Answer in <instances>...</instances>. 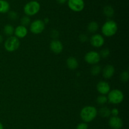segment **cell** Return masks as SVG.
I'll list each match as a JSON object with an SVG mask.
<instances>
[{
    "label": "cell",
    "mask_w": 129,
    "mask_h": 129,
    "mask_svg": "<svg viewBox=\"0 0 129 129\" xmlns=\"http://www.w3.org/2000/svg\"><path fill=\"white\" fill-rule=\"evenodd\" d=\"M98 115V110L93 106H86L82 108L80 112V117L83 122L89 123L95 119Z\"/></svg>",
    "instance_id": "1"
},
{
    "label": "cell",
    "mask_w": 129,
    "mask_h": 129,
    "mask_svg": "<svg viewBox=\"0 0 129 129\" xmlns=\"http://www.w3.org/2000/svg\"><path fill=\"white\" fill-rule=\"evenodd\" d=\"M118 30V25L115 21L109 20L106 21L102 27V32L104 36L111 37L116 34Z\"/></svg>",
    "instance_id": "2"
},
{
    "label": "cell",
    "mask_w": 129,
    "mask_h": 129,
    "mask_svg": "<svg viewBox=\"0 0 129 129\" xmlns=\"http://www.w3.org/2000/svg\"><path fill=\"white\" fill-rule=\"evenodd\" d=\"M108 102L112 104L117 105L122 103L124 99L123 92L118 89H114L110 91L107 95Z\"/></svg>",
    "instance_id": "3"
},
{
    "label": "cell",
    "mask_w": 129,
    "mask_h": 129,
    "mask_svg": "<svg viewBox=\"0 0 129 129\" xmlns=\"http://www.w3.org/2000/svg\"><path fill=\"white\" fill-rule=\"evenodd\" d=\"M40 10V5L37 1L33 0L25 4L23 7V11L28 16L35 15Z\"/></svg>",
    "instance_id": "4"
},
{
    "label": "cell",
    "mask_w": 129,
    "mask_h": 129,
    "mask_svg": "<svg viewBox=\"0 0 129 129\" xmlns=\"http://www.w3.org/2000/svg\"><path fill=\"white\" fill-rule=\"evenodd\" d=\"M20 42L18 38L15 36L9 37L5 42L4 46L6 51L12 52L16 51L20 47Z\"/></svg>",
    "instance_id": "5"
},
{
    "label": "cell",
    "mask_w": 129,
    "mask_h": 129,
    "mask_svg": "<svg viewBox=\"0 0 129 129\" xmlns=\"http://www.w3.org/2000/svg\"><path fill=\"white\" fill-rule=\"evenodd\" d=\"M45 24L42 20H35L30 25V30L32 34L38 35L44 31L45 30Z\"/></svg>",
    "instance_id": "6"
},
{
    "label": "cell",
    "mask_w": 129,
    "mask_h": 129,
    "mask_svg": "<svg viewBox=\"0 0 129 129\" xmlns=\"http://www.w3.org/2000/svg\"><path fill=\"white\" fill-rule=\"evenodd\" d=\"M84 60L88 64L91 65H96L100 61L101 57L98 52L89 51L84 55Z\"/></svg>",
    "instance_id": "7"
},
{
    "label": "cell",
    "mask_w": 129,
    "mask_h": 129,
    "mask_svg": "<svg viewBox=\"0 0 129 129\" xmlns=\"http://www.w3.org/2000/svg\"><path fill=\"white\" fill-rule=\"evenodd\" d=\"M67 3L69 8L74 12L83 11L85 6L84 0H68Z\"/></svg>",
    "instance_id": "8"
},
{
    "label": "cell",
    "mask_w": 129,
    "mask_h": 129,
    "mask_svg": "<svg viewBox=\"0 0 129 129\" xmlns=\"http://www.w3.org/2000/svg\"><path fill=\"white\" fill-rule=\"evenodd\" d=\"M89 41H90L91 45L96 48L102 47L105 44V39L103 36L98 34H96L92 35Z\"/></svg>",
    "instance_id": "9"
},
{
    "label": "cell",
    "mask_w": 129,
    "mask_h": 129,
    "mask_svg": "<svg viewBox=\"0 0 129 129\" xmlns=\"http://www.w3.org/2000/svg\"><path fill=\"white\" fill-rule=\"evenodd\" d=\"M109 126L112 129H121L123 127V120L118 116H112L108 121Z\"/></svg>",
    "instance_id": "10"
},
{
    "label": "cell",
    "mask_w": 129,
    "mask_h": 129,
    "mask_svg": "<svg viewBox=\"0 0 129 129\" xmlns=\"http://www.w3.org/2000/svg\"><path fill=\"white\" fill-rule=\"evenodd\" d=\"M64 46L60 40L55 39L52 40L50 43V49L55 54H59L62 52Z\"/></svg>",
    "instance_id": "11"
},
{
    "label": "cell",
    "mask_w": 129,
    "mask_h": 129,
    "mask_svg": "<svg viewBox=\"0 0 129 129\" xmlns=\"http://www.w3.org/2000/svg\"><path fill=\"white\" fill-rule=\"evenodd\" d=\"M96 89L98 93L103 95L108 94L110 91V86L109 83L105 81H101L97 84Z\"/></svg>",
    "instance_id": "12"
},
{
    "label": "cell",
    "mask_w": 129,
    "mask_h": 129,
    "mask_svg": "<svg viewBox=\"0 0 129 129\" xmlns=\"http://www.w3.org/2000/svg\"><path fill=\"white\" fill-rule=\"evenodd\" d=\"M102 71L103 76L105 79H110L114 75L115 73V69L113 66L108 64L102 69Z\"/></svg>",
    "instance_id": "13"
},
{
    "label": "cell",
    "mask_w": 129,
    "mask_h": 129,
    "mask_svg": "<svg viewBox=\"0 0 129 129\" xmlns=\"http://www.w3.org/2000/svg\"><path fill=\"white\" fill-rule=\"evenodd\" d=\"M28 30L26 27L22 26V25H19L16 28H15V32L14 34L15 35V37L18 39H23L25 38L27 35Z\"/></svg>",
    "instance_id": "14"
},
{
    "label": "cell",
    "mask_w": 129,
    "mask_h": 129,
    "mask_svg": "<svg viewBox=\"0 0 129 129\" xmlns=\"http://www.w3.org/2000/svg\"><path fill=\"white\" fill-rule=\"evenodd\" d=\"M66 64L68 68L71 70H75L79 66V63L76 58L74 57H70L66 60Z\"/></svg>",
    "instance_id": "15"
},
{
    "label": "cell",
    "mask_w": 129,
    "mask_h": 129,
    "mask_svg": "<svg viewBox=\"0 0 129 129\" xmlns=\"http://www.w3.org/2000/svg\"><path fill=\"white\" fill-rule=\"evenodd\" d=\"M10 9V3L6 0H0V13H6Z\"/></svg>",
    "instance_id": "16"
},
{
    "label": "cell",
    "mask_w": 129,
    "mask_h": 129,
    "mask_svg": "<svg viewBox=\"0 0 129 129\" xmlns=\"http://www.w3.org/2000/svg\"><path fill=\"white\" fill-rule=\"evenodd\" d=\"M103 13L107 17H113L115 14V10L110 5H107L103 8Z\"/></svg>",
    "instance_id": "17"
},
{
    "label": "cell",
    "mask_w": 129,
    "mask_h": 129,
    "mask_svg": "<svg viewBox=\"0 0 129 129\" xmlns=\"http://www.w3.org/2000/svg\"><path fill=\"white\" fill-rule=\"evenodd\" d=\"M3 32L6 36H13L14 32H15V28L13 27V26L10 25V24H7V25H6L4 26Z\"/></svg>",
    "instance_id": "18"
},
{
    "label": "cell",
    "mask_w": 129,
    "mask_h": 129,
    "mask_svg": "<svg viewBox=\"0 0 129 129\" xmlns=\"http://www.w3.org/2000/svg\"><path fill=\"white\" fill-rule=\"evenodd\" d=\"M99 114L103 118H108L111 115V110L107 107H103L100 109Z\"/></svg>",
    "instance_id": "19"
},
{
    "label": "cell",
    "mask_w": 129,
    "mask_h": 129,
    "mask_svg": "<svg viewBox=\"0 0 129 129\" xmlns=\"http://www.w3.org/2000/svg\"><path fill=\"white\" fill-rule=\"evenodd\" d=\"M98 28H99L98 23L94 21L89 23L88 25V26H87V29H88V31L89 33H91V34H94L95 32H96L98 31Z\"/></svg>",
    "instance_id": "20"
},
{
    "label": "cell",
    "mask_w": 129,
    "mask_h": 129,
    "mask_svg": "<svg viewBox=\"0 0 129 129\" xmlns=\"http://www.w3.org/2000/svg\"><path fill=\"white\" fill-rule=\"evenodd\" d=\"M102 68L100 66L96 64V65H93L92 66L91 69V74L93 76H98L100 73L102 72Z\"/></svg>",
    "instance_id": "21"
},
{
    "label": "cell",
    "mask_w": 129,
    "mask_h": 129,
    "mask_svg": "<svg viewBox=\"0 0 129 129\" xmlns=\"http://www.w3.org/2000/svg\"><path fill=\"white\" fill-rule=\"evenodd\" d=\"M107 102H108V98H107V96L101 94L97 97L96 103L100 105H104Z\"/></svg>",
    "instance_id": "22"
},
{
    "label": "cell",
    "mask_w": 129,
    "mask_h": 129,
    "mask_svg": "<svg viewBox=\"0 0 129 129\" xmlns=\"http://www.w3.org/2000/svg\"><path fill=\"white\" fill-rule=\"evenodd\" d=\"M20 22H21V25L26 27V26L30 25V23H31V20H30V17L26 15V16H24L21 18V20H20Z\"/></svg>",
    "instance_id": "23"
},
{
    "label": "cell",
    "mask_w": 129,
    "mask_h": 129,
    "mask_svg": "<svg viewBox=\"0 0 129 129\" xmlns=\"http://www.w3.org/2000/svg\"><path fill=\"white\" fill-rule=\"evenodd\" d=\"M120 80L122 81L123 83H126V82L128 81V78H129V74L128 71H123L120 74Z\"/></svg>",
    "instance_id": "24"
},
{
    "label": "cell",
    "mask_w": 129,
    "mask_h": 129,
    "mask_svg": "<svg viewBox=\"0 0 129 129\" xmlns=\"http://www.w3.org/2000/svg\"><path fill=\"white\" fill-rule=\"evenodd\" d=\"M101 58H107L110 55V52L108 49H103L101 50L100 53H99Z\"/></svg>",
    "instance_id": "25"
},
{
    "label": "cell",
    "mask_w": 129,
    "mask_h": 129,
    "mask_svg": "<svg viewBox=\"0 0 129 129\" xmlns=\"http://www.w3.org/2000/svg\"><path fill=\"white\" fill-rule=\"evenodd\" d=\"M8 18L11 20H17L18 18V13L16 12V11H9L8 12Z\"/></svg>",
    "instance_id": "26"
},
{
    "label": "cell",
    "mask_w": 129,
    "mask_h": 129,
    "mask_svg": "<svg viewBox=\"0 0 129 129\" xmlns=\"http://www.w3.org/2000/svg\"><path fill=\"white\" fill-rule=\"evenodd\" d=\"M50 36L52 38L53 40H55V39H57V38L59 37V31L56 30H52L50 31Z\"/></svg>",
    "instance_id": "27"
},
{
    "label": "cell",
    "mask_w": 129,
    "mask_h": 129,
    "mask_svg": "<svg viewBox=\"0 0 129 129\" xmlns=\"http://www.w3.org/2000/svg\"><path fill=\"white\" fill-rule=\"evenodd\" d=\"M76 129H88V125L87 123L82 122V123L78 124L76 127Z\"/></svg>",
    "instance_id": "28"
},
{
    "label": "cell",
    "mask_w": 129,
    "mask_h": 129,
    "mask_svg": "<svg viewBox=\"0 0 129 129\" xmlns=\"http://www.w3.org/2000/svg\"><path fill=\"white\" fill-rule=\"evenodd\" d=\"M79 39L82 42H86V41H88V37L85 34H81L79 37Z\"/></svg>",
    "instance_id": "29"
},
{
    "label": "cell",
    "mask_w": 129,
    "mask_h": 129,
    "mask_svg": "<svg viewBox=\"0 0 129 129\" xmlns=\"http://www.w3.org/2000/svg\"><path fill=\"white\" fill-rule=\"evenodd\" d=\"M119 114V111L117 108H114L111 110V115L112 116H118Z\"/></svg>",
    "instance_id": "30"
},
{
    "label": "cell",
    "mask_w": 129,
    "mask_h": 129,
    "mask_svg": "<svg viewBox=\"0 0 129 129\" xmlns=\"http://www.w3.org/2000/svg\"><path fill=\"white\" fill-rule=\"evenodd\" d=\"M68 1V0H56L57 3L60 4V5H64V4L66 3Z\"/></svg>",
    "instance_id": "31"
},
{
    "label": "cell",
    "mask_w": 129,
    "mask_h": 129,
    "mask_svg": "<svg viewBox=\"0 0 129 129\" xmlns=\"http://www.w3.org/2000/svg\"><path fill=\"white\" fill-rule=\"evenodd\" d=\"M3 37L2 35H0V44L3 42Z\"/></svg>",
    "instance_id": "32"
},
{
    "label": "cell",
    "mask_w": 129,
    "mask_h": 129,
    "mask_svg": "<svg viewBox=\"0 0 129 129\" xmlns=\"http://www.w3.org/2000/svg\"><path fill=\"white\" fill-rule=\"evenodd\" d=\"M0 129H4V127H3V125L0 122Z\"/></svg>",
    "instance_id": "33"
}]
</instances>
